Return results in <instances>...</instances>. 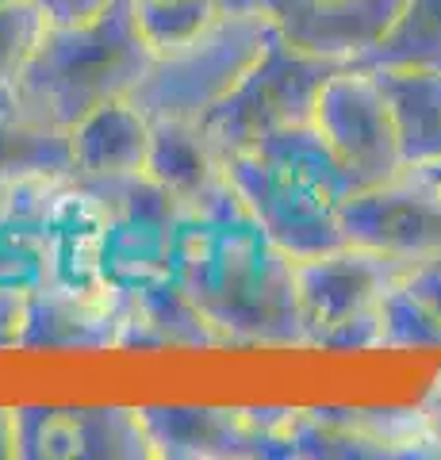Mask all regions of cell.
Segmentation results:
<instances>
[{
	"instance_id": "1",
	"label": "cell",
	"mask_w": 441,
	"mask_h": 460,
	"mask_svg": "<svg viewBox=\"0 0 441 460\" xmlns=\"http://www.w3.org/2000/svg\"><path fill=\"white\" fill-rule=\"evenodd\" d=\"M173 280L200 307L219 345L307 349L295 261L242 208L238 192L184 219Z\"/></svg>"
},
{
	"instance_id": "2",
	"label": "cell",
	"mask_w": 441,
	"mask_h": 460,
	"mask_svg": "<svg viewBox=\"0 0 441 460\" xmlns=\"http://www.w3.org/2000/svg\"><path fill=\"white\" fill-rule=\"evenodd\" d=\"M150 62L135 0H116L89 23H50L0 104L54 131H74L89 111L131 93Z\"/></svg>"
},
{
	"instance_id": "3",
	"label": "cell",
	"mask_w": 441,
	"mask_h": 460,
	"mask_svg": "<svg viewBox=\"0 0 441 460\" xmlns=\"http://www.w3.org/2000/svg\"><path fill=\"white\" fill-rule=\"evenodd\" d=\"M273 35L277 23L265 12L223 8L184 47L154 54L150 69L138 77L127 100L150 123H200L250 74Z\"/></svg>"
},
{
	"instance_id": "4",
	"label": "cell",
	"mask_w": 441,
	"mask_h": 460,
	"mask_svg": "<svg viewBox=\"0 0 441 460\" xmlns=\"http://www.w3.org/2000/svg\"><path fill=\"white\" fill-rule=\"evenodd\" d=\"M338 69V62L292 47L277 31L261 58L250 66V74L231 89V96L211 108L196 127L219 150V157L246 154L273 131L315 119V100Z\"/></svg>"
},
{
	"instance_id": "5",
	"label": "cell",
	"mask_w": 441,
	"mask_h": 460,
	"mask_svg": "<svg viewBox=\"0 0 441 460\" xmlns=\"http://www.w3.org/2000/svg\"><path fill=\"white\" fill-rule=\"evenodd\" d=\"M223 169L231 177V189L238 192L242 208L258 219V226L292 261H307V257L346 246V230L338 219L346 199L338 192L269 165L265 157L250 150L223 157Z\"/></svg>"
},
{
	"instance_id": "6",
	"label": "cell",
	"mask_w": 441,
	"mask_h": 460,
	"mask_svg": "<svg viewBox=\"0 0 441 460\" xmlns=\"http://www.w3.org/2000/svg\"><path fill=\"white\" fill-rule=\"evenodd\" d=\"M311 123L319 127L338 165L346 169L353 192L380 189V184H392L407 172L392 111L384 104V93L368 69L341 66L322 84Z\"/></svg>"
},
{
	"instance_id": "7",
	"label": "cell",
	"mask_w": 441,
	"mask_h": 460,
	"mask_svg": "<svg viewBox=\"0 0 441 460\" xmlns=\"http://www.w3.org/2000/svg\"><path fill=\"white\" fill-rule=\"evenodd\" d=\"M407 265L365 246H341L295 261V292L307 326V349H322L341 326L376 314L384 292L403 280Z\"/></svg>"
},
{
	"instance_id": "8",
	"label": "cell",
	"mask_w": 441,
	"mask_h": 460,
	"mask_svg": "<svg viewBox=\"0 0 441 460\" xmlns=\"http://www.w3.org/2000/svg\"><path fill=\"white\" fill-rule=\"evenodd\" d=\"M349 246L388 253L403 265L441 261V184L407 169L400 181L353 192L338 211Z\"/></svg>"
},
{
	"instance_id": "9",
	"label": "cell",
	"mask_w": 441,
	"mask_h": 460,
	"mask_svg": "<svg viewBox=\"0 0 441 460\" xmlns=\"http://www.w3.org/2000/svg\"><path fill=\"white\" fill-rule=\"evenodd\" d=\"M119 349V288L42 284L27 292V326L20 353H104Z\"/></svg>"
},
{
	"instance_id": "10",
	"label": "cell",
	"mask_w": 441,
	"mask_h": 460,
	"mask_svg": "<svg viewBox=\"0 0 441 460\" xmlns=\"http://www.w3.org/2000/svg\"><path fill=\"white\" fill-rule=\"evenodd\" d=\"M400 8L403 0H319L307 8L280 12L273 23L292 47L338 66H357L395 27Z\"/></svg>"
},
{
	"instance_id": "11",
	"label": "cell",
	"mask_w": 441,
	"mask_h": 460,
	"mask_svg": "<svg viewBox=\"0 0 441 460\" xmlns=\"http://www.w3.org/2000/svg\"><path fill=\"white\" fill-rule=\"evenodd\" d=\"M154 456L226 460L261 456V434L238 407H138Z\"/></svg>"
},
{
	"instance_id": "12",
	"label": "cell",
	"mask_w": 441,
	"mask_h": 460,
	"mask_svg": "<svg viewBox=\"0 0 441 460\" xmlns=\"http://www.w3.org/2000/svg\"><path fill=\"white\" fill-rule=\"evenodd\" d=\"M146 172L181 199L189 215H200L234 196L219 150L196 123H154Z\"/></svg>"
},
{
	"instance_id": "13",
	"label": "cell",
	"mask_w": 441,
	"mask_h": 460,
	"mask_svg": "<svg viewBox=\"0 0 441 460\" xmlns=\"http://www.w3.org/2000/svg\"><path fill=\"white\" fill-rule=\"evenodd\" d=\"M211 345H219L216 330L177 288V280L119 288V349H211Z\"/></svg>"
},
{
	"instance_id": "14",
	"label": "cell",
	"mask_w": 441,
	"mask_h": 460,
	"mask_svg": "<svg viewBox=\"0 0 441 460\" xmlns=\"http://www.w3.org/2000/svg\"><path fill=\"white\" fill-rule=\"evenodd\" d=\"M154 123L131 100H108L69 131L74 142V177H123L142 172L150 157Z\"/></svg>"
},
{
	"instance_id": "15",
	"label": "cell",
	"mask_w": 441,
	"mask_h": 460,
	"mask_svg": "<svg viewBox=\"0 0 441 460\" xmlns=\"http://www.w3.org/2000/svg\"><path fill=\"white\" fill-rule=\"evenodd\" d=\"M392 111L407 169L441 165V69L388 66L368 69Z\"/></svg>"
},
{
	"instance_id": "16",
	"label": "cell",
	"mask_w": 441,
	"mask_h": 460,
	"mask_svg": "<svg viewBox=\"0 0 441 460\" xmlns=\"http://www.w3.org/2000/svg\"><path fill=\"white\" fill-rule=\"evenodd\" d=\"M74 181V142L0 104V184Z\"/></svg>"
},
{
	"instance_id": "17",
	"label": "cell",
	"mask_w": 441,
	"mask_h": 460,
	"mask_svg": "<svg viewBox=\"0 0 441 460\" xmlns=\"http://www.w3.org/2000/svg\"><path fill=\"white\" fill-rule=\"evenodd\" d=\"M74 422V456L89 460H146L154 456L150 434L142 426L138 407H77Z\"/></svg>"
},
{
	"instance_id": "18",
	"label": "cell",
	"mask_w": 441,
	"mask_h": 460,
	"mask_svg": "<svg viewBox=\"0 0 441 460\" xmlns=\"http://www.w3.org/2000/svg\"><path fill=\"white\" fill-rule=\"evenodd\" d=\"M357 66L361 69H388V66L441 69V0H403L395 27Z\"/></svg>"
},
{
	"instance_id": "19",
	"label": "cell",
	"mask_w": 441,
	"mask_h": 460,
	"mask_svg": "<svg viewBox=\"0 0 441 460\" xmlns=\"http://www.w3.org/2000/svg\"><path fill=\"white\" fill-rule=\"evenodd\" d=\"M223 12V0H135V20L154 54L177 50Z\"/></svg>"
},
{
	"instance_id": "20",
	"label": "cell",
	"mask_w": 441,
	"mask_h": 460,
	"mask_svg": "<svg viewBox=\"0 0 441 460\" xmlns=\"http://www.w3.org/2000/svg\"><path fill=\"white\" fill-rule=\"evenodd\" d=\"M380 323V349H441V319L410 296L403 280L384 292L376 307Z\"/></svg>"
},
{
	"instance_id": "21",
	"label": "cell",
	"mask_w": 441,
	"mask_h": 460,
	"mask_svg": "<svg viewBox=\"0 0 441 460\" xmlns=\"http://www.w3.org/2000/svg\"><path fill=\"white\" fill-rule=\"evenodd\" d=\"M47 27H50V20L42 16V8L35 0H16V4L0 8V96L20 77V69L27 66V58L35 54L42 35H47Z\"/></svg>"
},
{
	"instance_id": "22",
	"label": "cell",
	"mask_w": 441,
	"mask_h": 460,
	"mask_svg": "<svg viewBox=\"0 0 441 460\" xmlns=\"http://www.w3.org/2000/svg\"><path fill=\"white\" fill-rule=\"evenodd\" d=\"M20 456H74V422L62 407H16Z\"/></svg>"
},
{
	"instance_id": "23",
	"label": "cell",
	"mask_w": 441,
	"mask_h": 460,
	"mask_svg": "<svg viewBox=\"0 0 441 460\" xmlns=\"http://www.w3.org/2000/svg\"><path fill=\"white\" fill-rule=\"evenodd\" d=\"M27 326V292L0 288V353H16Z\"/></svg>"
},
{
	"instance_id": "24",
	"label": "cell",
	"mask_w": 441,
	"mask_h": 460,
	"mask_svg": "<svg viewBox=\"0 0 441 460\" xmlns=\"http://www.w3.org/2000/svg\"><path fill=\"white\" fill-rule=\"evenodd\" d=\"M403 288H407L410 296H419L422 304L441 319V261L407 265V272H403Z\"/></svg>"
},
{
	"instance_id": "25",
	"label": "cell",
	"mask_w": 441,
	"mask_h": 460,
	"mask_svg": "<svg viewBox=\"0 0 441 460\" xmlns=\"http://www.w3.org/2000/svg\"><path fill=\"white\" fill-rule=\"evenodd\" d=\"M42 8V16L58 27H69V23H89L96 20L104 8H111L116 0H35Z\"/></svg>"
},
{
	"instance_id": "26",
	"label": "cell",
	"mask_w": 441,
	"mask_h": 460,
	"mask_svg": "<svg viewBox=\"0 0 441 460\" xmlns=\"http://www.w3.org/2000/svg\"><path fill=\"white\" fill-rule=\"evenodd\" d=\"M307 4H319V0H223V8H253L265 12V16H280L288 8H307Z\"/></svg>"
},
{
	"instance_id": "27",
	"label": "cell",
	"mask_w": 441,
	"mask_h": 460,
	"mask_svg": "<svg viewBox=\"0 0 441 460\" xmlns=\"http://www.w3.org/2000/svg\"><path fill=\"white\" fill-rule=\"evenodd\" d=\"M20 456V438H16V407L0 402V460Z\"/></svg>"
},
{
	"instance_id": "28",
	"label": "cell",
	"mask_w": 441,
	"mask_h": 460,
	"mask_svg": "<svg viewBox=\"0 0 441 460\" xmlns=\"http://www.w3.org/2000/svg\"><path fill=\"white\" fill-rule=\"evenodd\" d=\"M422 414H426V422H430L434 438H437V445H441V380L430 387V395L422 399Z\"/></svg>"
},
{
	"instance_id": "29",
	"label": "cell",
	"mask_w": 441,
	"mask_h": 460,
	"mask_svg": "<svg viewBox=\"0 0 441 460\" xmlns=\"http://www.w3.org/2000/svg\"><path fill=\"white\" fill-rule=\"evenodd\" d=\"M12 192H16V184H0V219H4L12 208Z\"/></svg>"
},
{
	"instance_id": "30",
	"label": "cell",
	"mask_w": 441,
	"mask_h": 460,
	"mask_svg": "<svg viewBox=\"0 0 441 460\" xmlns=\"http://www.w3.org/2000/svg\"><path fill=\"white\" fill-rule=\"evenodd\" d=\"M415 172H426L434 184H441V165H434V169H415Z\"/></svg>"
},
{
	"instance_id": "31",
	"label": "cell",
	"mask_w": 441,
	"mask_h": 460,
	"mask_svg": "<svg viewBox=\"0 0 441 460\" xmlns=\"http://www.w3.org/2000/svg\"><path fill=\"white\" fill-rule=\"evenodd\" d=\"M4 4H16V0H0V8H4Z\"/></svg>"
}]
</instances>
